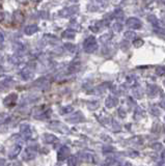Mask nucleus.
Wrapping results in <instances>:
<instances>
[{
    "instance_id": "f257e3e1",
    "label": "nucleus",
    "mask_w": 165,
    "mask_h": 166,
    "mask_svg": "<svg viewBox=\"0 0 165 166\" xmlns=\"http://www.w3.org/2000/svg\"><path fill=\"white\" fill-rule=\"evenodd\" d=\"M83 49L86 53H92L98 49V42L94 36H88L83 42Z\"/></svg>"
},
{
    "instance_id": "f03ea898",
    "label": "nucleus",
    "mask_w": 165,
    "mask_h": 166,
    "mask_svg": "<svg viewBox=\"0 0 165 166\" xmlns=\"http://www.w3.org/2000/svg\"><path fill=\"white\" fill-rule=\"evenodd\" d=\"M126 25L131 29H140L142 27V22L140 21L138 18L131 17V18H129V19L127 20Z\"/></svg>"
},
{
    "instance_id": "7ed1b4c3",
    "label": "nucleus",
    "mask_w": 165,
    "mask_h": 166,
    "mask_svg": "<svg viewBox=\"0 0 165 166\" xmlns=\"http://www.w3.org/2000/svg\"><path fill=\"white\" fill-rule=\"evenodd\" d=\"M78 5H71V6L69 7H66V8H64L62 10H60V13H59V15L62 17H71L72 15L76 14L78 10Z\"/></svg>"
},
{
    "instance_id": "20e7f679",
    "label": "nucleus",
    "mask_w": 165,
    "mask_h": 166,
    "mask_svg": "<svg viewBox=\"0 0 165 166\" xmlns=\"http://www.w3.org/2000/svg\"><path fill=\"white\" fill-rule=\"evenodd\" d=\"M70 155V149L68 146H62V149H59L58 153H57V159L59 161H62V160H64L66 157Z\"/></svg>"
},
{
    "instance_id": "39448f33",
    "label": "nucleus",
    "mask_w": 165,
    "mask_h": 166,
    "mask_svg": "<svg viewBox=\"0 0 165 166\" xmlns=\"http://www.w3.org/2000/svg\"><path fill=\"white\" fill-rule=\"evenodd\" d=\"M38 31V25H28L26 26L24 29V33L27 34V36H32L34 33H36Z\"/></svg>"
},
{
    "instance_id": "423d86ee",
    "label": "nucleus",
    "mask_w": 165,
    "mask_h": 166,
    "mask_svg": "<svg viewBox=\"0 0 165 166\" xmlns=\"http://www.w3.org/2000/svg\"><path fill=\"white\" fill-rule=\"evenodd\" d=\"M21 76L24 80H29V79H31L33 77V72L29 68H26V69H24L21 72Z\"/></svg>"
},
{
    "instance_id": "0eeeda50",
    "label": "nucleus",
    "mask_w": 165,
    "mask_h": 166,
    "mask_svg": "<svg viewBox=\"0 0 165 166\" xmlns=\"http://www.w3.org/2000/svg\"><path fill=\"white\" fill-rule=\"evenodd\" d=\"M14 20H15V22H16V23L21 24L22 22H23V20H24L23 13H22L21 10H16V12L14 13Z\"/></svg>"
},
{
    "instance_id": "6e6552de",
    "label": "nucleus",
    "mask_w": 165,
    "mask_h": 166,
    "mask_svg": "<svg viewBox=\"0 0 165 166\" xmlns=\"http://www.w3.org/2000/svg\"><path fill=\"white\" fill-rule=\"evenodd\" d=\"M75 31L72 30V29H66L64 30V32L62 33V36L64 38H69V40H71V38H75Z\"/></svg>"
},
{
    "instance_id": "1a4fd4ad",
    "label": "nucleus",
    "mask_w": 165,
    "mask_h": 166,
    "mask_svg": "<svg viewBox=\"0 0 165 166\" xmlns=\"http://www.w3.org/2000/svg\"><path fill=\"white\" fill-rule=\"evenodd\" d=\"M17 98H18L17 93H10V95L4 100L5 104L10 105V106H12V105H14V103L17 101Z\"/></svg>"
},
{
    "instance_id": "9d476101",
    "label": "nucleus",
    "mask_w": 165,
    "mask_h": 166,
    "mask_svg": "<svg viewBox=\"0 0 165 166\" xmlns=\"http://www.w3.org/2000/svg\"><path fill=\"white\" fill-rule=\"evenodd\" d=\"M34 155H36V152L32 151V147H28V149L25 151V154H24L23 158L26 160L32 159V158H34Z\"/></svg>"
},
{
    "instance_id": "9b49d317",
    "label": "nucleus",
    "mask_w": 165,
    "mask_h": 166,
    "mask_svg": "<svg viewBox=\"0 0 165 166\" xmlns=\"http://www.w3.org/2000/svg\"><path fill=\"white\" fill-rule=\"evenodd\" d=\"M20 152H21V147H20L19 145H16V146H14L12 151L10 152V159L15 158V157L19 154Z\"/></svg>"
},
{
    "instance_id": "f8f14e48",
    "label": "nucleus",
    "mask_w": 165,
    "mask_h": 166,
    "mask_svg": "<svg viewBox=\"0 0 165 166\" xmlns=\"http://www.w3.org/2000/svg\"><path fill=\"white\" fill-rule=\"evenodd\" d=\"M117 104V99L116 98H113V97H109L107 98L106 100V106L108 107H113Z\"/></svg>"
},
{
    "instance_id": "ddd939ff",
    "label": "nucleus",
    "mask_w": 165,
    "mask_h": 166,
    "mask_svg": "<svg viewBox=\"0 0 165 166\" xmlns=\"http://www.w3.org/2000/svg\"><path fill=\"white\" fill-rule=\"evenodd\" d=\"M44 140H45L47 143H53L56 141V137L54 135H52V134H45L44 135Z\"/></svg>"
},
{
    "instance_id": "4468645a",
    "label": "nucleus",
    "mask_w": 165,
    "mask_h": 166,
    "mask_svg": "<svg viewBox=\"0 0 165 166\" xmlns=\"http://www.w3.org/2000/svg\"><path fill=\"white\" fill-rule=\"evenodd\" d=\"M82 119H83V116L80 114V112H77V113H75L72 117H70L69 119L72 121V123H78V121H80Z\"/></svg>"
},
{
    "instance_id": "2eb2a0df",
    "label": "nucleus",
    "mask_w": 165,
    "mask_h": 166,
    "mask_svg": "<svg viewBox=\"0 0 165 166\" xmlns=\"http://www.w3.org/2000/svg\"><path fill=\"white\" fill-rule=\"evenodd\" d=\"M79 68H80V62L79 61L72 62L71 66H69V72H76L77 70H79Z\"/></svg>"
},
{
    "instance_id": "dca6fc26",
    "label": "nucleus",
    "mask_w": 165,
    "mask_h": 166,
    "mask_svg": "<svg viewBox=\"0 0 165 166\" xmlns=\"http://www.w3.org/2000/svg\"><path fill=\"white\" fill-rule=\"evenodd\" d=\"M45 40H47L49 43L51 44H54V43H58V40H57V38H55L53 34H45Z\"/></svg>"
},
{
    "instance_id": "f3484780",
    "label": "nucleus",
    "mask_w": 165,
    "mask_h": 166,
    "mask_svg": "<svg viewBox=\"0 0 165 166\" xmlns=\"http://www.w3.org/2000/svg\"><path fill=\"white\" fill-rule=\"evenodd\" d=\"M64 49L66 50H68L69 52H75L76 51V46L74 45V44H72V43H66V44H64Z\"/></svg>"
},
{
    "instance_id": "a211bd4d",
    "label": "nucleus",
    "mask_w": 165,
    "mask_h": 166,
    "mask_svg": "<svg viewBox=\"0 0 165 166\" xmlns=\"http://www.w3.org/2000/svg\"><path fill=\"white\" fill-rule=\"evenodd\" d=\"M154 31L161 36H165V28L164 27H154Z\"/></svg>"
},
{
    "instance_id": "6ab92c4d",
    "label": "nucleus",
    "mask_w": 165,
    "mask_h": 166,
    "mask_svg": "<svg viewBox=\"0 0 165 166\" xmlns=\"http://www.w3.org/2000/svg\"><path fill=\"white\" fill-rule=\"evenodd\" d=\"M125 38H127V40H135L136 34H135V32H133V31H126Z\"/></svg>"
},
{
    "instance_id": "aec40b11",
    "label": "nucleus",
    "mask_w": 165,
    "mask_h": 166,
    "mask_svg": "<svg viewBox=\"0 0 165 166\" xmlns=\"http://www.w3.org/2000/svg\"><path fill=\"white\" fill-rule=\"evenodd\" d=\"M81 159L84 162H92V156L90 154H83L81 155Z\"/></svg>"
},
{
    "instance_id": "412c9836",
    "label": "nucleus",
    "mask_w": 165,
    "mask_h": 166,
    "mask_svg": "<svg viewBox=\"0 0 165 166\" xmlns=\"http://www.w3.org/2000/svg\"><path fill=\"white\" fill-rule=\"evenodd\" d=\"M114 17H115L116 19H120V18H123L124 17V13L122 10H114Z\"/></svg>"
},
{
    "instance_id": "4be33fe9",
    "label": "nucleus",
    "mask_w": 165,
    "mask_h": 166,
    "mask_svg": "<svg viewBox=\"0 0 165 166\" xmlns=\"http://www.w3.org/2000/svg\"><path fill=\"white\" fill-rule=\"evenodd\" d=\"M133 45L135 46V47H141L142 45H143V40H140V38H138V40H134V42H133Z\"/></svg>"
},
{
    "instance_id": "5701e85b",
    "label": "nucleus",
    "mask_w": 165,
    "mask_h": 166,
    "mask_svg": "<svg viewBox=\"0 0 165 166\" xmlns=\"http://www.w3.org/2000/svg\"><path fill=\"white\" fill-rule=\"evenodd\" d=\"M68 165L69 166H75L76 165V158L74 157H70L68 159Z\"/></svg>"
},
{
    "instance_id": "b1692460",
    "label": "nucleus",
    "mask_w": 165,
    "mask_h": 166,
    "mask_svg": "<svg viewBox=\"0 0 165 166\" xmlns=\"http://www.w3.org/2000/svg\"><path fill=\"white\" fill-rule=\"evenodd\" d=\"M73 107L72 106H68V107H64V108H62V113H71L72 111H73Z\"/></svg>"
},
{
    "instance_id": "393cba45",
    "label": "nucleus",
    "mask_w": 165,
    "mask_h": 166,
    "mask_svg": "<svg viewBox=\"0 0 165 166\" xmlns=\"http://www.w3.org/2000/svg\"><path fill=\"white\" fill-rule=\"evenodd\" d=\"M113 27H114V31H116V32H118V31H120L122 30V25H120V23H115L113 25Z\"/></svg>"
},
{
    "instance_id": "a878e982",
    "label": "nucleus",
    "mask_w": 165,
    "mask_h": 166,
    "mask_svg": "<svg viewBox=\"0 0 165 166\" xmlns=\"http://www.w3.org/2000/svg\"><path fill=\"white\" fill-rule=\"evenodd\" d=\"M164 73H165V68H164V66H160V68H158V69H157V74H159V75H163Z\"/></svg>"
},
{
    "instance_id": "bb28decb",
    "label": "nucleus",
    "mask_w": 165,
    "mask_h": 166,
    "mask_svg": "<svg viewBox=\"0 0 165 166\" xmlns=\"http://www.w3.org/2000/svg\"><path fill=\"white\" fill-rule=\"evenodd\" d=\"M3 40H4V36H3V33L1 32V44H3Z\"/></svg>"
},
{
    "instance_id": "cd10ccee",
    "label": "nucleus",
    "mask_w": 165,
    "mask_h": 166,
    "mask_svg": "<svg viewBox=\"0 0 165 166\" xmlns=\"http://www.w3.org/2000/svg\"><path fill=\"white\" fill-rule=\"evenodd\" d=\"M41 0H32V2H40Z\"/></svg>"
},
{
    "instance_id": "c85d7f7f",
    "label": "nucleus",
    "mask_w": 165,
    "mask_h": 166,
    "mask_svg": "<svg viewBox=\"0 0 165 166\" xmlns=\"http://www.w3.org/2000/svg\"><path fill=\"white\" fill-rule=\"evenodd\" d=\"M58 166H60V165H58Z\"/></svg>"
}]
</instances>
